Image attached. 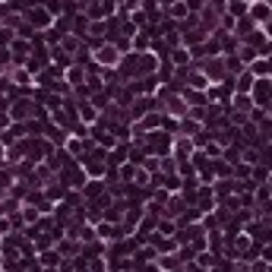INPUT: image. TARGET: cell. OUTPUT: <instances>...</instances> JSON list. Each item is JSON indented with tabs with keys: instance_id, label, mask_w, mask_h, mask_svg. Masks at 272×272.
I'll use <instances>...</instances> for the list:
<instances>
[{
	"instance_id": "obj_1",
	"label": "cell",
	"mask_w": 272,
	"mask_h": 272,
	"mask_svg": "<svg viewBox=\"0 0 272 272\" xmlns=\"http://www.w3.org/2000/svg\"><path fill=\"white\" fill-rule=\"evenodd\" d=\"M98 57H102V63H114V61H117V51H114V48H105Z\"/></svg>"
},
{
	"instance_id": "obj_2",
	"label": "cell",
	"mask_w": 272,
	"mask_h": 272,
	"mask_svg": "<svg viewBox=\"0 0 272 272\" xmlns=\"http://www.w3.org/2000/svg\"><path fill=\"white\" fill-rule=\"evenodd\" d=\"M253 16H256V19H266V16H269V6L256 3V6H253Z\"/></svg>"
}]
</instances>
